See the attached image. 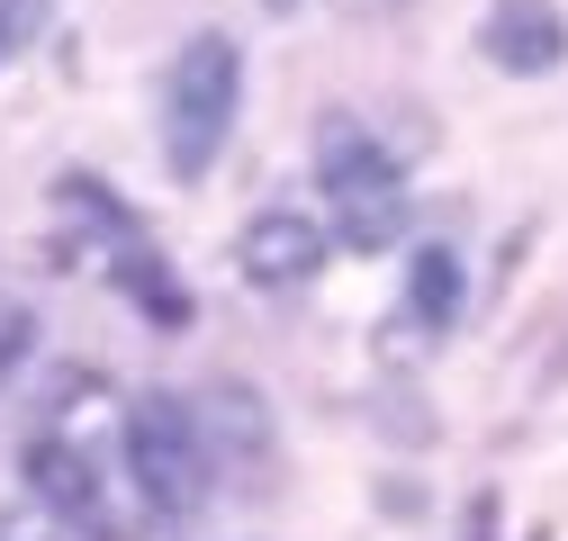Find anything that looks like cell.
Here are the masks:
<instances>
[{"label": "cell", "mask_w": 568, "mask_h": 541, "mask_svg": "<svg viewBox=\"0 0 568 541\" xmlns=\"http://www.w3.org/2000/svg\"><path fill=\"white\" fill-rule=\"evenodd\" d=\"M316 198H325V235L352 244V253H388L406 235V217H415L397 154L343 109L316 126Z\"/></svg>", "instance_id": "obj_1"}, {"label": "cell", "mask_w": 568, "mask_h": 541, "mask_svg": "<svg viewBox=\"0 0 568 541\" xmlns=\"http://www.w3.org/2000/svg\"><path fill=\"white\" fill-rule=\"evenodd\" d=\"M244 109V54L226 28H199L181 37V54L163 63V172L172 181H207L235 135Z\"/></svg>", "instance_id": "obj_2"}, {"label": "cell", "mask_w": 568, "mask_h": 541, "mask_svg": "<svg viewBox=\"0 0 568 541\" xmlns=\"http://www.w3.org/2000/svg\"><path fill=\"white\" fill-rule=\"evenodd\" d=\"M126 479L145 488V506L172 514V523H190L207 506V488H217V442H207V416L190 397L145 388L126 406Z\"/></svg>", "instance_id": "obj_3"}, {"label": "cell", "mask_w": 568, "mask_h": 541, "mask_svg": "<svg viewBox=\"0 0 568 541\" xmlns=\"http://www.w3.org/2000/svg\"><path fill=\"white\" fill-rule=\"evenodd\" d=\"M19 479H28V497H37V514H45L54 532H82V541H126V506L109 497L100 460H91L82 442L37 433V442L19 451Z\"/></svg>", "instance_id": "obj_4"}, {"label": "cell", "mask_w": 568, "mask_h": 541, "mask_svg": "<svg viewBox=\"0 0 568 541\" xmlns=\"http://www.w3.org/2000/svg\"><path fill=\"white\" fill-rule=\"evenodd\" d=\"M235 270H244V289H307L325 270V226L307 208H262L235 235Z\"/></svg>", "instance_id": "obj_5"}, {"label": "cell", "mask_w": 568, "mask_h": 541, "mask_svg": "<svg viewBox=\"0 0 568 541\" xmlns=\"http://www.w3.org/2000/svg\"><path fill=\"white\" fill-rule=\"evenodd\" d=\"M478 54L496 63V73H515V82H541V73L568 63V10L559 0H487Z\"/></svg>", "instance_id": "obj_6"}, {"label": "cell", "mask_w": 568, "mask_h": 541, "mask_svg": "<svg viewBox=\"0 0 568 541\" xmlns=\"http://www.w3.org/2000/svg\"><path fill=\"white\" fill-rule=\"evenodd\" d=\"M460 280H469V270H460L452 244H415V262H406V298H415L424 325H452V316H460Z\"/></svg>", "instance_id": "obj_7"}, {"label": "cell", "mask_w": 568, "mask_h": 541, "mask_svg": "<svg viewBox=\"0 0 568 541\" xmlns=\"http://www.w3.org/2000/svg\"><path fill=\"white\" fill-rule=\"evenodd\" d=\"M109 270H118V289L145 307L154 325H190V289H172V280H163V262H154L145 244H126V262H109Z\"/></svg>", "instance_id": "obj_8"}, {"label": "cell", "mask_w": 568, "mask_h": 541, "mask_svg": "<svg viewBox=\"0 0 568 541\" xmlns=\"http://www.w3.org/2000/svg\"><path fill=\"white\" fill-rule=\"evenodd\" d=\"M45 19H54V0H0V73H10L19 54H37Z\"/></svg>", "instance_id": "obj_9"}, {"label": "cell", "mask_w": 568, "mask_h": 541, "mask_svg": "<svg viewBox=\"0 0 568 541\" xmlns=\"http://www.w3.org/2000/svg\"><path fill=\"white\" fill-rule=\"evenodd\" d=\"M28 353H37V316H28L19 298H0V379H10Z\"/></svg>", "instance_id": "obj_10"}, {"label": "cell", "mask_w": 568, "mask_h": 541, "mask_svg": "<svg viewBox=\"0 0 568 541\" xmlns=\"http://www.w3.org/2000/svg\"><path fill=\"white\" fill-rule=\"evenodd\" d=\"M0 541H63V532H54L37 506H10V514H0Z\"/></svg>", "instance_id": "obj_11"}, {"label": "cell", "mask_w": 568, "mask_h": 541, "mask_svg": "<svg viewBox=\"0 0 568 541\" xmlns=\"http://www.w3.org/2000/svg\"><path fill=\"white\" fill-rule=\"evenodd\" d=\"M262 10H271V19H290V10H298V0H262Z\"/></svg>", "instance_id": "obj_12"}, {"label": "cell", "mask_w": 568, "mask_h": 541, "mask_svg": "<svg viewBox=\"0 0 568 541\" xmlns=\"http://www.w3.org/2000/svg\"><path fill=\"white\" fill-rule=\"evenodd\" d=\"M352 10H397V0H352Z\"/></svg>", "instance_id": "obj_13"}]
</instances>
